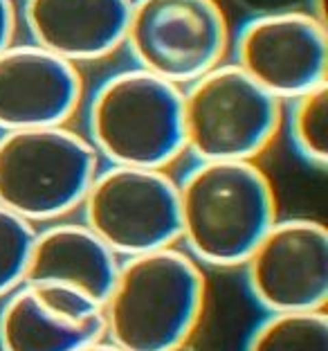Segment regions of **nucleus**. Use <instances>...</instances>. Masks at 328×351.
Wrapping results in <instances>:
<instances>
[{"mask_svg":"<svg viewBox=\"0 0 328 351\" xmlns=\"http://www.w3.org/2000/svg\"><path fill=\"white\" fill-rule=\"evenodd\" d=\"M205 302V270L180 245L126 257L101 302L103 338L122 351H180Z\"/></svg>","mask_w":328,"mask_h":351,"instance_id":"f257e3e1","label":"nucleus"},{"mask_svg":"<svg viewBox=\"0 0 328 351\" xmlns=\"http://www.w3.org/2000/svg\"><path fill=\"white\" fill-rule=\"evenodd\" d=\"M178 185V245L200 266L238 268L279 219L257 162L196 160Z\"/></svg>","mask_w":328,"mask_h":351,"instance_id":"f03ea898","label":"nucleus"},{"mask_svg":"<svg viewBox=\"0 0 328 351\" xmlns=\"http://www.w3.org/2000/svg\"><path fill=\"white\" fill-rule=\"evenodd\" d=\"M86 138L108 165L166 171L185 154L182 88L138 66L119 70L88 101Z\"/></svg>","mask_w":328,"mask_h":351,"instance_id":"7ed1b4c3","label":"nucleus"},{"mask_svg":"<svg viewBox=\"0 0 328 351\" xmlns=\"http://www.w3.org/2000/svg\"><path fill=\"white\" fill-rule=\"evenodd\" d=\"M97 171V151L68 126L0 133V205L31 226L79 210Z\"/></svg>","mask_w":328,"mask_h":351,"instance_id":"20e7f679","label":"nucleus"},{"mask_svg":"<svg viewBox=\"0 0 328 351\" xmlns=\"http://www.w3.org/2000/svg\"><path fill=\"white\" fill-rule=\"evenodd\" d=\"M283 104L223 61L182 88L185 151L196 160L257 162L281 129Z\"/></svg>","mask_w":328,"mask_h":351,"instance_id":"39448f33","label":"nucleus"},{"mask_svg":"<svg viewBox=\"0 0 328 351\" xmlns=\"http://www.w3.org/2000/svg\"><path fill=\"white\" fill-rule=\"evenodd\" d=\"M124 45L138 68L185 88L225 61L231 32L218 0H133Z\"/></svg>","mask_w":328,"mask_h":351,"instance_id":"423d86ee","label":"nucleus"},{"mask_svg":"<svg viewBox=\"0 0 328 351\" xmlns=\"http://www.w3.org/2000/svg\"><path fill=\"white\" fill-rule=\"evenodd\" d=\"M79 210L119 259L178 245V185L162 169L99 167Z\"/></svg>","mask_w":328,"mask_h":351,"instance_id":"0eeeda50","label":"nucleus"},{"mask_svg":"<svg viewBox=\"0 0 328 351\" xmlns=\"http://www.w3.org/2000/svg\"><path fill=\"white\" fill-rule=\"evenodd\" d=\"M234 66L281 104L328 86L326 23L306 10L261 12L234 38Z\"/></svg>","mask_w":328,"mask_h":351,"instance_id":"6e6552de","label":"nucleus"},{"mask_svg":"<svg viewBox=\"0 0 328 351\" xmlns=\"http://www.w3.org/2000/svg\"><path fill=\"white\" fill-rule=\"evenodd\" d=\"M241 268L252 300L266 313L326 311L328 232L322 221L277 219Z\"/></svg>","mask_w":328,"mask_h":351,"instance_id":"1a4fd4ad","label":"nucleus"},{"mask_svg":"<svg viewBox=\"0 0 328 351\" xmlns=\"http://www.w3.org/2000/svg\"><path fill=\"white\" fill-rule=\"evenodd\" d=\"M84 99L79 66L34 43L0 52V133L68 126Z\"/></svg>","mask_w":328,"mask_h":351,"instance_id":"9d476101","label":"nucleus"},{"mask_svg":"<svg viewBox=\"0 0 328 351\" xmlns=\"http://www.w3.org/2000/svg\"><path fill=\"white\" fill-rule=\"evenodd\" d=\"M101 338V306L70 286L23 282L0 306V351H79Z\"/></svg>","mask_w":328,"mask_h":351,"instance_id":"9b49d317","label":"nucleus"},{"mask_svg":"<svg viewBox=\"0 0 328 351\" xmlns=\"http://www.w3.org/2000/svg\"><path fill=\"white\" fill-rule=\"evenodd\" d=\"M133 0H25L31 43L70 63L106 59L124 45Z\"/></svg>","mask_w":328,"mask_h":351,"instance_id":"f8f14e48","label":"nucleus"},{"mask_svg":"<svg viewBox=\"0 0 328 351\" xmlns=\"http://www.w3.org/2000/svg\"><path fill=\"white\" fill-rule=\"evenodd\" d=\"M117 254L84 221H54L36 228L25 282L70 286L101 306L119 268Z\"/></svg>","mask_w":328,"mask_h":351,"instance_id":"ddd939ff","label":"nucleus"},{"mask_svg":"<svg viewBox=\"0 0 328 351\" xmlns=\"http://www.w3.org/2000/svg\"><path fill=\"white\" fill-rule=\"evenodd\" d=\"M243 351H328L326 311L268 313L252 329Z\"/></svg>","mask_w":328,"mask_h":351,"instance_id":"4468645a","label":"nucleus"},{"mask_svg":"<svg viewBox=\"0 0 328 351\" xmlns=\"http://www.w3.org/2000/svg\"><path fill=\"white\" fill-rule=\"evenodd\" d=\"M281 124L294 154L308 167L324 171L328 165V86L288 101Z\"/></svg>","mask_w":328,"mask_h":351,"instance_id":"2eb2a0df","label":"nucleus"},{"mask_svg":"<svg viewBox=\"0 0 328 351\" xmlns=\"http://www.w3.org/2000/svg\"><path fill=\"white\" fill-rule=\"evenodd\" d=\"M36 226L0 205V300L25 282Z\"/></svg>","mask_w":328,"mask_h":351,"instance_id":"dca6fc26","label":"nucleus"},{"mask_svg":"<svg viewBox=\"0 0 328 351\" xmlns=\"http://www.w3.org/2000/svg\"><path fill=\"white\" fill-rule=\"evenodd\" d=\"M16 27H18V14L14 0H0V52L14 43Z\"/></svg>","mask_w":328,"mask_h":351,"instance_id":"f3484780","label":"nucleus"},{"mask_svg":"<svg viewBox=\"0 0 328 351\" xmlns=\"http://www.w3.org/2000/svg\"><path fill=\"white\" fill-rule=\"evenodd\" d=\"M79 351H122V349H117L115 345H110L106 338H101V340L92 342V345H88V347L79 349Z\"/></svg>","mask_w":328,"mask_h":351,"instance_id":"a211bd4d","label":"nucleus"}]
</instances>
